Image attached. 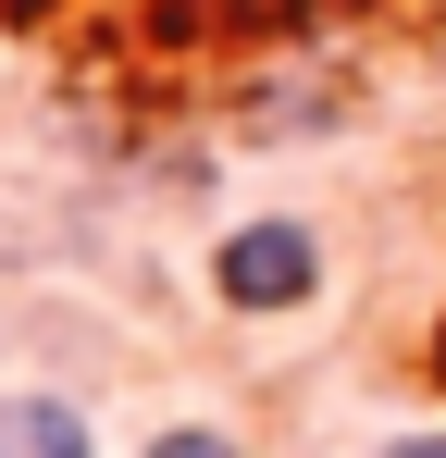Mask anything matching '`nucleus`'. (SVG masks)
<instances>
[{
	"label": "nucleus",
	"mask_w": 446,
	"mask_h": 458,
	"mask_svg": "<svg viewBox=\"0 0 446 458\" xmlns=\"http://www.w3.org/2000/svg\"><path fill=\"white\" fill-rule=\"evenodd\" d=\"M322 273H335V260H322V235L297 224V211H261V224H236L211 248V298L236 310V322H286V310H310Z\"/></svg>",
	"instance_id": "f257e3e1"
},
{
	"label": "nucleus",
	"mask_w": 446,
	"mask_h": 458,
	"mask_svg": "<svg viewBox=\"0 0 446 458\" xmlns=\"http://www.w3.org/2000/svg\"><path fill=\"white\" fill-rule=\"evenodd\" d=\"M0 458H99V434H87V409H74V396L13 384V396H0Z\"/></svg>",
	"instance_id": "f03ea898"
},
{
	"label": "nucleus",
	"mask_w": 446,
	"mask_h": 458,
	"mask_svg": "<svg viewBox=\"0 0 446 458\" xmlns=\"http://www.w3.org/2000/svg\"><path fill=\"white\" fill-rule=\"evenodd\" d=\"M137 458H248V446H236L223 421H161V434H149Z\"/></svg>",
	"instance_id": "7ed1b4c3"
},
{
	"label": "nucleus",
	"mask_w": 446,
	"mask_h": 458,
	"mask_svg": "<svg viewBox=\"0 0 446 458\" xmlns=\"http://www.w3.org/2000/svg\"><path fill=\"white\" fill-rule=\"evenodd\" d=\"M422 372H434V384H446V335H434V347H422Z\"/></svg>",
	"instance_id": "20e7f679"
},
{
	"label": "nucleus",
	"mask_w": 446,
	"mask_h": 458,
	"mask_svg": "<svg viewBox=\"0 0 446 458\" xmlns=\"http://www.w3.org/2000/svg\"><path fill=\"white\" fill-rule=\"evenodd\" d=\"M174 13H236V0H174Z\"/></svg>",
	"instance_id": "39448f33"
}]
</instances>
